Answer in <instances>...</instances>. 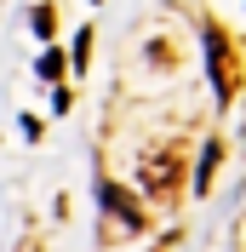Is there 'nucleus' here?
I'll list each match as a JSON object with an SVG mask.
<instances>
[{"mask_svg": "<svg viewBox=\"0 0 246 252\" xmlns=\"http://www.w3.org/2000/svg\"><path fill=\"white\" fill-rule=\"evenodd\" d=\"M206 58H212V80H217V92L235 97V63H229V40H223V29H206Z\"/></svg>", "mask_w": 246, "mask_h": 252, "instance_id": "1", "label": "nucleus"}, {"mask_svg": "<svg viewBox=\"0 0 246 252\" xmlns=\"http://www.w3.org/2000/svg\"><path fill=\"white\" fill-rule=\"evenodd\" d=\"M97 195H103V212H121V223H126V229H143V212H138V206H132V201H126V189L103 184V189H97Z\"/></svg>", "mask_w": 246, "mask_h": 252, "instance_id": "2", "label": "nucleus"}, {"mask_svg": "<svg viewBox=\"0 0 246 252\" xmlns=\"http://www.w3.org/2000/svg\"><path fill=\"white\" fill-rule=\"evenodd\" d=\"M217 155H223V149H217V143H206V155H200V172H195V189H206V184H212V166H217Z\"/></svg>", "mask_w": 246, "mask_h": 252, "instance_id": "3", "label": "nucleus"}, {"mask_svg": "<svg viewBox=\"0 0 246 252\" xmlns=\"http://www.w3.org/2000/svg\"><path fill=\"white\" fill-rule=\"evenodd\" d=\"M86 58H92V29L75 34V69H86Z\"/></svg>", "mask_w": 246, "mask_h": 252, "instance_id": "4", "label": "nucleus"}, {"mask_svg": "<svg viewBox=\"0 0 246 252\" xmlns=\"http://www.w3.org/2000/svg\"><path fill=\"white\" fill-rule=\"evenodd\" d=\"M40 75H46V80L63 75V52H46V58H40Z\"/></svg>", "mask_w": 246, "mask_h": 252, "instance_id": "5", "label": "nucleus"}]
</instances>
